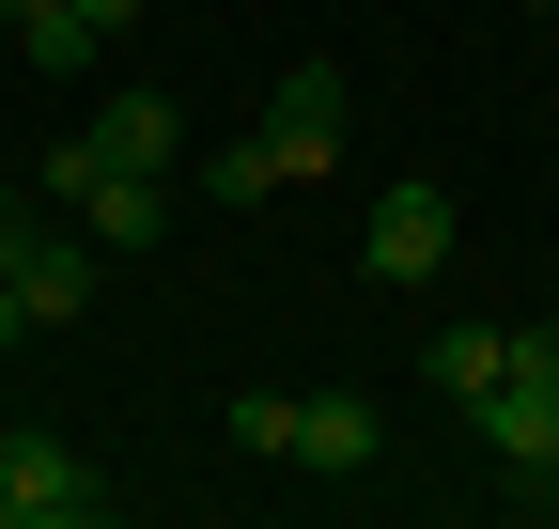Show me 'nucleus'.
<instances>
[{
    "instance_id": "obj_1",
    "label": "nucleus",
    "mask_w": 559,
    "mask_h": 529,
    "mask_svg": "<svg viewBox=\"0 0 559 529\" xmlns=\"http://www.w3.org/2000/svg\"><path fill=\"white\" fill-rule=\"evenodd\" d=\"M342 141H358V94H342V62H296V79L264 94V125L218 156V203H280V187L342 172Z\"/></svg>"
},
{
    "instance_id": "obj_2",
    "label": "nucleus",
    "mask_w": 559,
    "mask_h": 529,
    "mask_svg": "<svg viewBox=\"0 0 559 529\" xmlns=\"http://www.w3.org/2000/svg\"><path fill=\"white\" fill-rule=\"evenodd\" d=\"M466 451H481L498 483L559 498V327H513V374L466 405Z\"/></svg>"
},
{
    "instance_id": "obj_3",
    "label": "nucleus",
    "mask_w": 559,
    "mask_h": 529,
    "mask_svg": "<svg viewBox=\"0 0 559 529\" xmlns=\"http://www.w3.org/2000/svg\"><path fill=\"white\" fill-rule=\"evenodd\" d=\"M109 483H94V451H62V436H0V529H94Z\"/></svg>"
},
{
    "instance_id": "obj_4",
    "label": "nucleus",
    "mask_w": 559,
    "mask_h": 529,
    "mask_svg": "<svg viewBox=\"0 0 559 529\" xmlns=\"http://www.w3.org/2000/svg\"><path fill=\"white\" fill-rule=\"evenodd\" d=\"M436 264H451V187H419V172H404L389 203L358 219V281H373V296H404V281H436Z\"/></svg>"
},
{
    "instance_id": "obj_5",
    "label": "nucleus",
    "mask_w": 559,
    "mask_h": 529,
    "mask_svg": "<svg viewBox=\"0 0 559 529\" xmlns=\"http://www.w3.org/2000/svg\"><path fill=\"white\" fill-rule=\"evenodd\" d=\"M296 468L373 483V468H389V405H373V389H296Z\"/></svg>"
},
{
    "instance_id": "obj_6",
    "label": "nucleus",
    "mask_w": 559,
    "mask_h": 529,
    "mask_svg": "<svg viewBox=\"0 0 559 529\" xmlns=\"http://www.w3.org/2000/svg\"><path fill=\"white\" fill-rule=\"evenodd\" d=\"M0 281H16V311H32V327H79V311H94V281H109V249H94V234H47V219H32V249L0 264Z\"/></svg>"
},
{
    "instance_id": "obj_7",
    "label": "nucleus",
    "mask_w": 559,
    "mask_h": 529,
    "mask_svg": "<svg viewBox=\"0 0 559 529\" xmlns=\"http://www.w3.org/2000/svg\"><path fill=\"white\" fill-rule=\"evenodd\" d=\"M0 32H16L32 79H79V62L109 47V32H94V0H0Z\"/></svg>"
},
{
    "instance_id": "obj_8",
    "label": "nucleus",
    "mask_w": 559,
    "mask_h": 529,
    "mask_svg": "<svg viewBox=\"0 0 559 529\" xmlns=\"http://www.w3.org/2000/svg\"><path fill=\"white\" fill-rule=\"evenodd\" d=\"M498 374H513V327H436V343H419V389H436L451 421H466V405H481Z\"/></svg>"
},
{
    "instance_id": "obj_9",
    "label": "nucleus",
    "mask_w": 559,
    "mask_h": 529,
    "mask_svg": "<svg viewBox=\"0 0 559 529\" xmlns=\"http://www.w3.org/2000/svg\"><path fill=\"white\" fill-rule=\"evenodd\" d=\"M79 141H94L109 172H171V156H187V125H171V94H109Z\"/></svg>"
},
{
    "instance_id": "obj_10",
    "label": "nucleus",
    "mask_w": 559,
    "mask_h": 529,
    "mask_svg": "<svg viewBox=\"0 0 559 529\" xmlns=\"http://www.w3.org/2000/svg\"><path fill=\"white\" fill-rule=\"evenodd\" d=\"M234 451H264V468H296V389H249V405H234Z\"/></svg>"
},
{
    "instance_id": "obj_11",
    "label": "nucleus",
    "mask_w": 559,
    "mask_h": 529,
    "mask_svg": "<svg viewBox=\"0 0 559 529\" xmlns=\"http://www.w3.org/2000/svg\"><path fill=\"white\" fill-rule=\"evenodd\" d=\"M32 249V187H0V264H16Z\"/></svg>"
},
{
    "instance_id": "obj_12",
    "label": "nucleus",
    "mask_w": 559,
    "mask_h": 529,
    "mask_svg": "<svg viewBox=\"0 0 559 529\" xmlns=\"http://www.w3.org/2000/svg\"><path fill=\"white\" fill-rule=\"evenodd\" d=\"M0 343H32V311H16V281H0Z\"/></svg>"
},
{
    "instance_id": "obj_13",
    "label": "nucleus",
    "mask_w": 559,
    "mask_h": 529,
    "mask_svg": "<svg viewBox=\"0 0 559 529\" xmlns=\"http://www.w3.org/2000/svg\"><path fill=\"white\" fill-rule=\"evenodd\" d=\"M124 16H140V0H94V32H124Z\"/></svg>"
},
{
    "instance_id": "obj_14",
    "label": "nucleus",
    "mask_w": 559,
    "mask_h": 529,
    "mask_svg": "<svg viewBox=\"0 0 559 529\" xmlns=\"http://www.w3.org/2000/svg\"><path fill=\"white\" fill-rule=\"evenodd\" d=\"M528 16H559V0H528Z\"/></svg>"
}]
</instances>
